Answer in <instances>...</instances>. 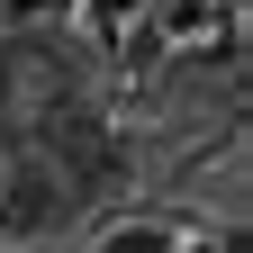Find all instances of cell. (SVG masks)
Wrapping results in <instances>:
<instances>
[{
  "mask_svg": "<svg viewBox=\"0 0 253 253\" xmlns=\"http://www.w3.org/2000/svg\"><path fill=\"white\" fill-rule=\"evenodd\" d=\"M63 181H54V163L45 154H9L0 163V226L9 235H45V226H63Z\"/></svg>",
  "mask_w": 253,
  "mask_h": 253,
  "instance_id": "1",
  "label": "cell"
},
{
  "mask_svg": "<svg viewBox=\"0 0 253 253\" xmlns=\"http://www.w3.org/2000/svg\"><path fill=\"white\" fill-rule=\"evenodd\" d=\"M181 226H163V217H118V226H100V244L90 253H172Z\"/></svg>",
  "mask_w": 253,
  "mask_h": 253,
  "instance_id": "2",
  "label": "cell"
},
{
  "mask_svg": "<svg viewBox=\"0 0 253 253\" xmlns=\"http://www.w3.org/2000/svg\"><path fill=\"white\" fill-rule=\"evenodd\" d=\"M82 9L100 18V27H126V18H145V0H82Z\"/></svg>",
  "mask_w": 253,
  "mask_h": 253,
  "instance_id": "3",
  "label": "cell"
},
{
  "mask_svg": "<svg viewBox=\"0 0 253 253\" xmlns=\"http://www.w3.org/2000/svg\"><path fill=\"white\" fill-rule=\"evenodd\" d=\"M172 253H217V235H181V244H172Z\"/></svg>",
  "mask_w": 253,
  "mask_h": 253,
  "instance_id": "4",
  "label": "cell"
}]
</instances>
